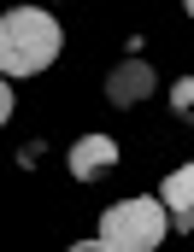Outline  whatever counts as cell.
<instances>
[{"mask_svg":"<svg viewBox=\"0 0 194 252\" xmlns=\"http://www.w3.org/2000/svg\"><path fill=\"white\" fill-rule=\"evenodd\" d=\"M147 94H153V64L147 59H124L106 76V100H112V106H141Z\"/></svg>","mask_w":194,"mask_h":252,"instance_id":"3","label":"cell"},{"mask_svg":"<svg viewBox=\"0 0 194 252\" xmlns=\"http://www.w3.org/2000/svg\"><path fill=\"white\" fill-rule=\"evenodd\" d=\"M118 164V141L112 135H82L77 147H71V176L77 182H94L100 170H112Z\"/></svg>","mask_w":194,"mask_h":252,"instance_id":"5","label":"cell"},{"mask_svg":"<svg viewBox=\"0 0 194 252\" xmlns=\"http://www.w3.org/2000/svg\"><path fill=\"white\" fill-rule=\"evenodd\" d=\"M183 6H189V18H194V0H183Z\"/></svg>","mask_w":194,"mask_h":252,"instance_id":"9","label":"cell"},{"mask_svg":"<svg viewBox=\"0 0 194 252\" xmlns=\"http://www.w3.org/2000/svg\"><path fill=\"white\" fill-rule=\"evenodd\" d=\"M159 199L171 205V229H177V235H194V164H177V170L165 176Z\"/></svg>","mask_w":194,"mask_h":252,"instance_id":"4","label":"cell"},{"mask_svg":"<svg viewBox=\"0 0 194 252\" xmlns=\"http://www.w3.org/2000/svg\"><path fill=\"white\" fill-rule=\"evenodd\" d=\"M171 235V205L165 199H118L100 217V241L112 252H153Z\"/></svg>","mask_w":194,"mask_h":252,"instance_id":"2","label":"cell"},{"mask_svg":"<svg viewBox=\"0 0 194 252\" xmlns=\"http://www.w3.org/2000/svg\"><path fill=\"white\" fill-rule=\"evenodd\" d=\"M171 106H177V112H189V106H194V76L171 82Z\"/></svg>","mask_w":194,"mask_h":252,"instance_id":"6","label":"cell"},{"mask_svg":"<svg viewBox=\"0 0 194 252\" xmlns=\"http://www.w3.org/2000/svg\"><path fill=\"white\" fill-rule=\"evenodd\" d=\"M59 59V24L36 6H12L0 18V70L6 76H36Z\"/></svg>","mask_w":194,"mask_h":252,"instance_id":"1","label":"cell"},{"mask_svg":"<svg viewBox=\"0 0 194 252\" xmlns=\"http://www.w3.org/2000/svg\"><path fill=\"white\" fill-rule=\"evenodd\" d=\"M71 252H112V247H106V241H77Z\"/></svg>","mask_w":194,"mask_h":252,"instance_id":"7","label":"cell"},{"mask_svg":"<svg viewBox=\"0 0 194 252\" xmlns=\"http://www.w3.org/2000/svg\"><path fill=\"white\" fill-rule=\"evenodd\" d=\"M183 118H189V124H194V106H189V112H183Z\"/></svg>","mask_w":194,"mask_h":252,"instance_id":"8","label":"cell"}]
</instances>
